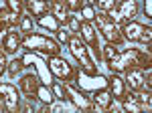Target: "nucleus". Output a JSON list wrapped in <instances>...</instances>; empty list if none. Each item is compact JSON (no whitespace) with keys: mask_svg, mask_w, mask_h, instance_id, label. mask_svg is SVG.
I'll return each instance as SVG.
<instances>
[{"mask_svg":"<svg viewBox=\"0 0 152 113\" xmlns=\"http://www.w3.org/2000/svg\"><path fill=\"white\" fill-rule=\"evenodd\" d=\"M107 67L112 73H120L132 67H150V55H144L136 49H130L126 53H116L112 61H107Z\"/></svg>","mask_w":152,"mask_h":113,"instance_id":"obj_1","label":"nucleus"},{"mask_svg":"<svg viewBox=\"0 0 152 113\" xmlns=\"http://www.w3.org/2000/svg\"><path fill=\"white\" fill-rule=\"evenodd\" d=\"M23 46L24 49H28V51H35V53H41V55H47V56H55L61 53V49L59 45L53 41V38H49L45 34H26L23 38Z\"/></svg>","mask_w":152,"mask_h":113,"instance_id":"obj_2","label":"nucleus"},{"mask_svg":"<svg viewBox=\"0 0 152 113\" xmlns=\"http://www.w3.org/2000/svg\"><path fill=\"white\" fill-rule=\"evenodd\" d=\"M67 45H69L71 55L81 63L83 71L87 75H95V67H94V63H91V59H89V55H87V46H85V43H83L81 38L79 36H69Z\"/></svg>","mask_w":152,"mask_h":113,"instance_id":"obj_3","label":"nucleus"},{"mask_svg":"<svg viewBox=\"0 0 152 113\" xmlns=\"http://www.w3.org/2000/svg\"><path fill=\"white\" fill-rule=\"evenodd\" d=\"M94 20L97 22L99 30L104 33V38L110 43V45H120V43H122V38H124V36H122L120 26L114 24L112 20H107V16H105V14H95Z\"/></svg>","mask_w":152,"mask_h":113,"instance_id":"obj_4","label":"nucleus"},{"mask_svg":"<svg viewBox=\"0 0 152 113\" xmlns=\"http://www.w3.org/2000/svg\"><path fill=\"white\" fill-rule=\"evenodd\" d=\"M49 69H51V73L57 77V79L65 81V83H69V81H73V77H75V71L71 69V65L63 59V56H49Z\"/></svg>","mask_w":152,"mask_h":113,"instance_id":"obj_5","label":"nucleus"},{"mask_svg":"<svg viewBox=\"0 0 152 113\" xmlns=\"http://www.w3.org/2000/svg\"><path fill=\"white\" fill-rule=\"evenodd\" d=\"M0 97L6 105V111L16 113L20 111V93L10 83H0Z\"/></svg>","mask_w":152,"mask_h":113,"instance_id":"obj_6","label":"nucleus"},{"mask_svg":"<svg viewBox=\"0 0 152 113\" xmlns=\"http://www.w3.org/2000/svg\"><path fill=\"white\" fill-rule=\"evenodd\" d=\"M20 45H23V33H20L18 28L6 30L4 41H2V53H4V55H12V53H16V49Z\"/></svg>","mask_w":152,"mask_h":113,"instance_id":"obj_7","label":"nucleus"},{"mask_svg":"<svg viewBox=\"0 0 152 113\" xmlns=\"http://www.w3.org/2000/svg\"><path fill=\"white\" fill-rule=\"evenodd\" d=\"M65 91H67V95H69V99L73 101L75 107H79V109H83V111H94L95 109V103L91 101L89 97H85L83 93L71 89V87H65Z\"/></svg>","mask_w":152,"mask_h":113,"instance_id":"obj_8","label":"nucleus"},{"mask_svg":"<svg viewBox=\"0 0 152 113\" xmlns=\"http://www.w3.org/2000/svg\"><path fill=\"white\" fill-rule=\"evenodd\" d=\"M126 71H128V75H126V81L124 83H126V87H130V91L146 89V85H144V73H142L140 69L132 67V69H126Z\"/></svg>","mask_w":152,"mask_h":113,"instance_id":"obj_9","label":"nucleus"},{"mask_svg":"<svg viewBox=\"0 0 152 113\" xmlns=\"http://www.w3.org/2000/svg\"><path fill=\"white\" fill-rule=\"evenodd\" d=\"M20 16H23V14H16V12H12L10 8H2V10H0V30L6 33V30H10V28H16L18 22H20Z\"/></svg>","mask_w":152,"mask_h":113,"instance_id":"obj_10","label":"nucleus"},{"mask_svg":"<svg viewBox=\"0 0 152 113\" xmlns=\"http://www.w3.org/2000/svg\"><path fill=\"white\" fill-rule=\"evenodd\" d=\"M79 33H81V38L87 43V45L91 46L95 51V55H97V59L102 56V53H99V45H97V34H95V30H94V26L89 22H85L83 20L81 22V26H79Z\"/></svg>","mask_w":152,"mask_h":113,"instance_id":"obj_11","label":"nucleus"},{"mask_svg":"<svg viewBox=\"0 0 152 113\" xmlns=\"http://www.w3.org/2000/svg\"><path fill=\"white\" fill-rule=\"evenodd\" d=\"M107 85H110V93H112V97L118 99V101H122L124 95L128 93V87H126L124 79H120L118 75H112V77L107 79Z\"/></svg>","mask_w":152,"mask_h":113,"instance_id":"obj_12","label":"nucleus"},{"mask_svg":"<svg viewBox=\"0 0 152 113\" xmlns=\"http://www.w3.org/2000/svg\"><path fill=\"white\" fill-rule=\"evenodd\" d=\"M116 8L122 14V18L128 22V20H134V16L138 12V4H136V0H120L116 4Z\"/></svg>","mask_w":152,"mask_h":113,"instance_id":"obj_13","label":"nucleus"},{"mask_svg":"<svg viewBox=\"0 0 152 113\" xmlns=\"http://www.w3.org/2000/svg\"><path fill=\"white\" fill-rule=\"evenodd\" d=\"M122 36L124 38H128V41H140V36H142V33H144V26L142 24H138L136 20H128V22L124 24L122 28Z\"/></svg>","mask_w":152,"mask_h":113,"instance_id":"obj_14","label":"nucleus"},{"mask_svg":"<svg viewBox=\"0 0 152 113\" xmlns=\"http://www.w3.org/2000/svg\"><path fill=\"white\" fill-rule=\"evenodd\" d=\"M51 14L57 18L59 22H67L69 18V8L65 0H51Z\"/></svg>","mask_w":152,"mask_h":113,"instance_id":"obj_15","label":"nucleus"},{"mask_svg":"<svg viewBox=\"0 0 152 113\" xmlns=\"http://www.w3.org/2000/svg\"><path fill=\"white\" fill-rule=\"evenodd\" d=\"M24 4L33 16H41L51 10V2H47V0H24Z\"/></svg>","mask_w":152,"mask_h":113,"instance_id":"obj_16","label":"nucleus"},{"mask_svg":"<svg viewBox=\"0 0 152 113\" xmlns=\"http://www.w3.org/2000/svg\"><path fill=\"white\" fill-rule=\"evenodd\" d=\"M94 103H95V107H99V109L107 111V109L112 107V103H114V97H112L110 91L99 89V91H95V95H94Z\"/></svg>","mask_w":152,"mask_h":113,"instance_id":"obj_17","label":"nucleus"},{"mask_svg":"<svg viewBox=\"0 0 152 113\" xmlns=\"http://www.w3.org/2000/svg\"><path fill=\"white\" fill-rule=\"evenodd\" d=\"M122 107L130 113H140L142 111V105L138 101V97H136V93H126L124 99H122Z\"/></svg>","mask_w":152,"mask_h":113,"instance_id":"obj_18","label":"nucleus"},{"mask_svg":"<svg viewBox=\"0 0 152 113\" xmlns=\"http://www.w3.org/2000/svg\"><path fill=\"white\" fill-rule=\"evenodd\" d=\"M37 87H39L37 75H24L23 79H20V91H23L24 95H35Z\"/></svg>","mask_w":152,"mask_h":113,"instance_id":"obj_19","label":"nucleus"},{"mask_svg":"<svg viewBox=\"0 0 152 113\" xmlns=\"http://www.w3.org/2000/svg\"><path fill=\"white\" fill-rule=\"evenodd\" d=\"M37 24L39 26H43V28H49V30H59V20L51 14V12H45V14H41V16H37Z\"/></svg>","mask_w":152,"mask_h":113,"instance_id":"obj_20","label":"nucleus"},{"mask_svg":"<svg viewBox=\"0 0 152 113\" xmlns=\"http://www.w3.org/2000/svg\"><path fill=\"white\" fill-rule=\"evenodd\" d=\"M35 95H39V99H41L43 103H51V101H53V97H55V95H53V91L47 89V87H45V85H41V83H39V87H37Z\"/></svg>","mask_w":152,"mask_h":113,"instance_id":"obj_21","label":"nucleus"},{"mask_svg":"<svg viewBox=\"0 0 152 113\" xmlns=\"http://www.w3.org/2000/svg\"><path fill=\"white\" fill-rule=\"evenodd\" d=\"M18 30L26 36V34L33 33V20H31V16H20V22H18Z\"/></svg>","mask_w":152,"mask_h":113,"instance_id":"obj_22","label":"nucleus"},{"mask_svg":"<svg viewBox=\"0 0 152 113\" xmlns=\"http://www.w3.org/2000/svg\"><path fill=\"white\" fill-rule=\"evenodd\" d=\"M23 67H24V61H20V59H14L12 63H8V67H6V69H8V73H10L12 77H16V75L23 71Z\"/></svg>","mask_w":152,"mask_h":113,"instance_id":"obj_23","label":"nucleus"},{"mask_svg":"<svg viewBox=\"0 0 152 113\" xmlns=\"http://www.w3.org/2000/svg\"><path fill=\"white\" fill-rule=\"evenodd\" d=\"M51 91H53V95H55L57 99H61V101L67 99V91H65V87H63L61 83H53V85H51Z\"/></svg>","mask_w":152,"mask_h":113,"instance_id":"obj_24","label":"nucleus"},{"mask_svg":"<svg viewBox=\"0 0 152 113\" xmlns=\"http://www.w3.org/2000/svg\"><path fill=\"white\" fill-rule=\"evenodd\" d=\"M6 8H10V10L16 12V14H23L24 0H6Z\"/></svg>","mask_w":152,"mask_h":113,"instance_id":"obj_25","label":"nucleus"},{"mask_svg":"<svg viewBox=\"0 0 152 113\" xmlns=\"http://www.w3.org/2000/svg\"><path fill=\"white\" fill-rule=\"evenodd\" d=\"M81 16H83V20H85V22H91V20L95 18L94 6H91V4H85V6H81Z\"/></svg>","mask_w":152,"mask_h":113,"instance_id":"obj_26","label":"nucleus"},{"mask_svg":"<svg viewBox=\"0 0 152 113\" xmlns=\"http://www.w3.org/2000/svg\"><path fill=\"white\" fill-rule=\"evenodd\" d=\"M105 16H107V20H112L114 24H120V22H124V18H122V14L118 12V8L114 6L112 10H107L105 12Z\"/></svg>","mask_w":152,"mask_h":113,"instance_id":"obj_27","label":"nucleus"},{"mask_svg":"<svg viewBox=\"0 0 152 113\" xmlns=\"http://www.w3.org/2000/svg\"><path fill=\"white\" fill-rule=\"evenodd\" d=\"M95 4H97V8H99V10L107 12V10H112V8L118 4V0H95Z\"/></svg>","mask_w":152,"mask_h":113,"instance_id":"obj_28","label":"nucleus"},{"mask_svg":"<svg viewBox=\"0 0 152 113\" xmlns=\"http://www.w3.org/2000/svg\"><path fill=\"white\" fill-rule=\"evenodd\" d=\"M67 26L71 28V33H79V26H81V22H79L75 16H69V18H67Z\"/></svg>","mask_w":152,"mask_h":113,"instance_id":"obj_29","label":"nucleus"},{"mask_svg":"<svg viewBox=\"0 0 152 113\" xmlns=\"http://www.w3.org/2000/svg\"><path fill=\"white\" fill-rule=\"evenodd\" d=\"M65 2H67V8H69V10H81V0H65Z\"/></svg>","mask_w":152,"mask_h":113,"instance_id":"obj_30","label":"nucleus"},{"mask_svg":"<svg viewBox=\"0 0 152 113\" xmlns=\"http://www.w3.org/2000/svg\"><path fill=\"white\" fill-rule=\"evenodd\" d=\"M6 67H8V63H6V55H4V53H0V75L6 71Z\"/></svg>","mask_w":152,"mask_h":113,"instance_id":"obj_31","label":"nucleus"},{"mask_svg":"<svg viewBox=\"0 0 152 113\" xmlns=\"http://www.w3.org/2000/svg\"><path fill=\"white\" fill-rule=\"evenodd\" d=\"M57 33H59V41H61V43H67V41H69V34L65 33L63 28H59Z\"/></svg>","mask_w":152,"mask_h":113,"instance_id":"obj_32","label":"nucleus"},{"mask_svg":"<svg viewBox=\"0 0 152 113\" xmlns=\"http://www.w3.org/2000/svg\"><path fill=\"white\" fill-rule=\"evenodd\" d=\"M20 109H23V111H31L33 105H31V103H24V105H20Z\"/></svg>","mask_w":152,"mask_h":113,"instance_id":"obj_33","label":"nucleus"},{"mask_svg":"<svg viewBox=\"0 0 152 113\" xmlns=\"http://www.w3.org/2000/svg\"><path fill=\"white\" fill-rule=\"evenodd\" d=\"M4 109H6V105H4V101H2V97H0V113L4 111Z\"/></svg>","mask_w":152,"mask_h":113,"instance_id":"obj_34","label":"nucleus"},{"mask_svg":"<svg viewBox=\"0 0 152 113\" xmlns=\"http://www.w3.org/2000/svg\"><path fill=\"white\" fill-rule=\"evenodd\" d=\"M2 41H4V33L0 30V49H2Z\"/></svg>","mask_w":152,"mask_h":113,"instance_id":"obj_35","label":"nucleus"}]
</instances>
